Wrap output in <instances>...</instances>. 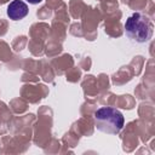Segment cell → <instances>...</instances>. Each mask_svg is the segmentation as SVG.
<instances>
[{
	"mask_svg": "<svg viewBox=\"0 0 155 155\" xmlns=\"http://www.w3.org/2000/svg\"><path fill=\"white\" fill-rule=\"evenodd\" d=\"M93 120L96 128L108 134H117L125 124L122 113L113 107H103L97 109Z\"/></svg>",
	"mask_w": 155,
	"mask_h": 155,
	"instance_id": "7a4b0ae2",
	"label": "cell"
},
{
	"mask_svg": "<svg viewBox=\"0 0 155 155\" xmlns=\"http://www.w3.org/2000/svg\"><path fill=\"white\" fill-rule=\"evenodd\" d=\"M124 27L126 36L138 44L149 41L154 33V24L151 19L143 12L132 13L126 19Z\"/></svg>",
	"mask_w": 155,
	"mask_h": 155,
	"instance_id": "6da1fadb",
	"label": "cell"
},
{
	"mask_svg": "<svg viewBox=\"0 0 155 155\" xmlns=\"http://www.w3.org/2000/svg\"><path fill=\"white\" fill-rule=\"evenodd\" d=\"M25 1H28L29 4H33V5H36V4H39V2H41L42 0H25Z\"/></svg>",
	"mask_w": 155,
	"mask_h": 155,
	"instance_id": "277c9868",
	"label": "cell"
},
{
	"mask_svg": "<svg viewBox=\"0 0 155 155\" xmlns=\"http://www.w3.org/2000/svg\"><path fill=\"white\" fill-rule=\"evenodd\" d=\"M29 12L28 5L23 0H12L7 6V16L12 21L23 19Z\"/></svg>",
	"mask_w": 155,
	"mask_h": 155,
	"instance_id": "3957f363",
	"label": "cell"
}]
</instances>
